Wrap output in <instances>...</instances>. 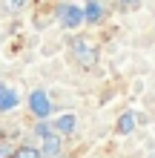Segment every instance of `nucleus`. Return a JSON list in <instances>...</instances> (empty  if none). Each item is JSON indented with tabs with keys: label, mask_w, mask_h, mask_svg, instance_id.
<instances>
[{
	"label": "nucleus",
	"mask_w": 155,
	"mask_h": 158,
	"mask_svg": "<svg viewBox=\"0 0 155 158\" xmlns=\"http://www.w3.org/2000/svg\"><path fill=\"white\" fill-rule=\"evenodd\" d=\"M58 20L66 29H78L80 23H86V12L80 6H75V3H60L58 6Z\"/></svg>",
	"instance_id": "1"
},
{
	"label": "nucleus",
	"mask_w": 155,
	"mask_h": 158,
	"mask_svg": "<svg viewBox=\"0 0 155 158\" xmlns=\"http://www.w3.org/2000/svg\"><path fill=\"white\" fill-rule=\"evenodd\" d=\"M72 55H75V60L80 66H86V69H92L95 60H98V52H95V46L89 40H72Z\"/></svg>",
	"instance_id": "2"
},
{
	"label": "nucleus",
	"mask_w": 155,
	"mask_h": 158,
	"mask_svg": "<svg viewBox=\"0 0 155 158\" xmlns=\"http://www.w3.org/2000/svg\"><path fill=\"white\" fill-rule=\"evenodd\" d=\"M29 106H32V112L38 115L40 121L52 115V104H49V95H46L43 89H35L32 95H29Z\"/></svg>",
	"instance_id": "3"
},
{
	"label": "nucleus",
	"mask_w": 155,
	"mask_h": 158,
	"mask_svg": "<svg viewBox=\"0 0 155 158\" xmlns=\"http://www.w3.org/2000/svg\"><path fill=\"white\" fill-rule=\"evenodd\" d=\"M17 104H20V95H17L12 86L0 83V112H9V109H14Z\"/></svg>",
	"instance_id": "4"
},
{
	"label": "nucleus",
	"mask_w": 155,
	"mask_h": 158,
	"mask_svg": "<svg viewBox=\"0 0 155 158\" xmlns=\"http://www.w3.org/2000/svg\"><path fill=\"white\" fill-rule=\"evenodd\" d=\"M58 152H60V132H52L49 135H43V155L46 158H58Z\"/></svg>",
	"instance_id": "5"
},
{
	"label": "nucleus",
	"mask_w": 155,
	"mask_h": 158,
	"mask_svg": "<svg viewBox=\"0 0 155 158\" xmlns=\"http://www.w3.org/2000/svg\"><path fill=\"white\" fill-rule=\"evenodd\" d=\"M75 124H78V118L72 115V112H66V115H58V121H55V132L69 135L72 129H75Z\"/></svg>",
	"instance_id": "6"
},
{
	"label": "nucleus",
	"mask_w": 155,
	"mask_h": 158,
	"mask_svg": "<svg viewBox=\"0 0 155 158\" xmlns=\"http://www.w3.org/2000/svg\"><path fill=\"white\" fill-rule=\"evenodd\" d=\"M84 12H86V23H98L104 17V6H101V0H89Z\"/></svg>",
	"instance_id": "7"
},
{
	"label": "nucleus",
	"mask_w": 155,
	"mask_h": 158,
	"mask_svg": "<svg viewBox=\"0 0 155 158\" xmlns=\"http://www.w3.org/2000/svg\"><path fill=\"white\" fill-rule=\"evenodd\" d=\"M12 158H46L43 150H35V147H17Z\"/></svg>",
	"instance_id": "8"
},
{
	"label": "nucleus",
	"mask_w": 155,
	"mask_h": 158,
	"mask_svg": "<svg viewBox=\"0 0 155 158\" xmlns=\"http://www.w3.org/2000/svg\"><path fill=\"white\" fill-rule=\"evenodd\" d=\"M132 129H135V115L124 112L121 118H118V132H132Z\"/></svg>",
	"instance_id": "9"
},
{
	"label": "nucleus",
	"mask_w": 155,
	"mask_h": 158,
	"mask_svg": "<svg viewBox=\"0 0 155 158\" xmlns=\"http://www.w3.org/2000/svg\"><path fill=\"white\" fill-rule=\"evenodd\" d=\"M29 6V0H6V9L9 12H20V9Z\"/></svg>",
	"instance_id": "10"
},
{
	"label": "nucleus",
	"mask_w": 155,
	"mask_h": 158,
	"mask_svg": "<svg viewBox=\"0 0 155 158\" xmlns=\"http://www.w3.org/2000/svg\"><path fill=\"white\" fill-rule=\"evenodd\" d=\"M118 3H121V6L126 9V6H132V3H138V0H118Z\"/></svg>",
	"instance_id": "11"
}]
</instances>
